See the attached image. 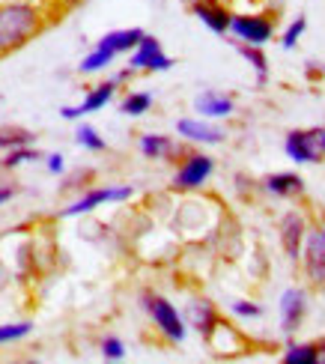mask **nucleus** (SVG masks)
<instances>
[{
    "label": "nucleus",
    "mask_w": 325,
    "mask_h": 364,
    "mask_svg": "<svg viewBox=\"0 0 325 364\" xmlns=\"http://www.w3.org/2000/svg\"><path fill=\"white\" fill-rule=\"evenodd\" d=\"M176 66V60L164 54L161 42L152 36V33H144L141 42L134 45V48L129 51V69L134 75H156V72H170Z\"/></svg>",
    "instance_id": "1a4fd4ad"
},
{
    "label": "nucleus",
    "mask_w": 325,
    "mask_h": 364,
    "mask_svg": "<svg viewBox=\"0 0 325 364\" xmlns=\"http://www.w3.org/2000/svg\"><path fill=\"white\" fill-rule=\"evenodd\" d=\"M48 18L36 4L27 0H6L0 4V57H9L15 51H21L27 42H33Z\"/></svg>",
    "instance_id": "f257e3e1"
},
{
    "label": "nucleus",
    "mask_w": 325,
    "mask_h": 364,
    "mask_svg": "<svg viewBox=\"0 0 325 364\" xmlns=\"http://www.w3.org/2000/svg\"><path fill=\"white\" fill-rule=\"evenodd\" d=\"M134 197V186L126 182H114V186H92L87 188L81 197H75L72 203H66L60 209V218H78V215H90L105 203H126Z\"/></svg>",
    "instance_id": "39448f33"
},
{
    "label": "nucleus",
    "mask_w": 325,
    "mask_h": 364,
    "mask_svg": "<svg viewBox=\"0 0 325 364\" xmlns=\"http://www.w3.org/2000/svg\"><path fill=\"white\" fill-rule=\"evenodd\" d=\"M307 227H311V218L304 215V209H287L284 215L277 218V242H281V251H284V257L292 266L299 263Z\"/></svg>",
    "instance_id": "9d476101"
},
{
    "label": "nucleus",
    "mask_w": 325,
    "mask_h": 364,
    "mask_svg": "<svg viewBox=\"0 0 325 364\" xmlns=\"http://www.w3.org/2000/svg\"><path fill=\"white\" fill-rule=\"evenodd\" d=\"M233 48L239 51V57L245 60L247 66H251L257 72V84H269V57L262 48H257V45H245V42H233Z\"/></svg>",
    "instance_id": "412c9836"
},
{
    "label": "nucleus",
    "mask_w": 325,
    "mask_h": 364,
    "mask_svg": "<svg viewBox=\"0 0 325 364\" xmlns=\"http://www.w3.org/2000/svg\"><path fill=\"white\" fill-rule=\"evenodd\" d=\"M206 343H209V350L215 355H221V358L224 355H242V353L251 350V341H247L245 331L236 328L233 323H227V320H218V326L212 328Z\"/></svg>",
    "instance_id": "2eb2a0df"
},
{
    "label": "nucleus",
    "mask_w": 325,
    "mask_h": 364,
    "mask_svg": "<svg viewBox=\"0 0 325 364\" xmlns=\"http://www.w3.org/2000/svg\"><path fill=\"white\" fill-rule=\"evenodd\" d=\"M30 161H42V153L30 144V146H15V149H6L4 159H0V171L9 173V171H18Z\"/></svg>",
    "instance_id": "5701e85b"
},
{
    "label": "nucleus",
    "mask_w": 325,
    "mask_h": 364,
    "mask_svg": "<svg viewBox=\"0 0 325 364\" xmlns=\"http://www.w3.org/2000/svg\"><path fill=\"white\" fill-rule=\"evenodd\" d=\"M191 15L206 30H212L215 36H227L230 33V15L233 12H230L224 4H218V0H194Z\"/></svg>",
    "instance_id": "a211bd4d"
},
{
    "label": "nucleus",
    "mask_w": 325,
    "mask_h": 364,
    "mask_svg": "<svg viewBox=\"0 0 325 364\" xmlns=\"http://www.w3.org/2000/svg\"><path fill=\"white\" fill-rule=\"evenodd\" d=\"M132 78H134V72H132L129 66H126V69H122V72H117V75H114V81H117V87H119V84H129Z\"/></svg>",
    "instance_id": "473e14b6"
},
{
    "label": "nucleus",
    "mask_w": 325,
    "mask_h": 364,
    "mask_svg": "<svg viewBox=\"0 0 325 364\" xmlns=\"http://www.w3.org/2000/svg\"><path fill=\"white\" fill-rule=\"evenodd\" d=\"M152 105H156L152 93H146V90H129V93L119 99V114L137 119V117H146L152 111Z\"/></svg>",
    "instance_id": "4be33fe9"
},
{
    "label": "nucleus",
    "mask_w": 325,
    "mask_h": 364,
    "mask_svg": "<svg viewBox=\"0 0 325 364\" xmlns=\"http://www.w3.org/2000/svg\"><path fill=\"white\" fill-rule=\"evenodd\" d=\"M304 30H307V15H296L287 27H284V33H281V48L284 51H292L299 45V39L304 36Z\"/></svg>",
    "instance_id": "c85d7f7f"
},
{
    "label": "nucleus",
    "mask_w": 325,
    "mask_h": 364,
    "mask_svg": "<svg viewBox=\"0 0 325 364\" xmlns=\"http://www.w3.org/2000/svg\"><path fill=\"white\" fill-rule=\"evenodd\" d=\"M75 144H78L81 149H87V153H105L107 149V141L102 138V132L96 126H90V123H81L78 129H75Z\"/></svg>",
    "instance_id": "a878e982"
},
{
    "label": "nucleus",
    "mask_w": 325,
    "mask_h": 364,
    "mask_svg": "<svg viewBox=\"0 0 325 364\" xmlns=\"http://www.w3.org/2000/svg\"><path fill=\"white\" fill-rule=\"evenodd\" d=\"M15 194H18V186L9 179H0V206H6L9 200H15Z\"/></svg>",
    "instance_id": "2f4dec72"
},
{
    "label": "nucleus",
    "mask_w": 325,
    "mask_h": 364,
    "mask_svg": "<svg viewBox=\"0 0 325 364\" xmlns=\"http://www.w3.org/2000/svg\"><path fill=\"white\" fill-rule=\"evenodd\" d=\"M185 326L188 328H194L200 338H209L212 335V328L218 326V320H221V311H218V305H215L212 299H206V296H191L188 299V305H185Z\"/></svg>",
    "instance_id": "4468645a"
},
{
    "label": "nucleus",
    "mask_w": 325,
    "mask_h": 364,
    "mask_svg": "<svg viewBox=\"0 0 325 364\" xmlns=\"http://www.w3.org/2000/svg\"><path fill=\"white\" fill-rule=\"evenodd\" d=\"M277 21L272 12H233L230 15V36L245 45H257V48H266L275 39Z\"/></svg>",
    "instance_id": "423d86ee"
},
{
    "label": "nucleus",
    "mask_w": 325,
    "mask_h": 364,
    "mask_svg": "<svg viewBox=\"0 0 325 364\" xmlns=\"http://www.w3.org/2000/svg\"><path fill=\"white\" fill-rule=\"evenodd\" d=\"M194 114L203 119H230L236 114V99L224 93V90H203L194 96Z\"/></svg>",
    "instance_id": "f3484780"
},
{
    "label": "nucleus",
    "mask_w": 325,
    "mask_h": 364,
    "mask_svg": "<svg viewBox=\"0 0 325 364\" xmlns=\"http://www.w3.org/2000/svg\"><path fill=\"white\" fill-rule=\"evenodd\" d=\"M212 176H215V159L209 153H200V149H188L176 161L170 188L176 194H194V191H203Z\"/></svg>",
    "instance_id": "20e7f679"
},
{
    "label": "nucleus",
    "mask_w": 325,
    "mask_h": 364,
    "mask_svg": "<svg viewBox=\"0 0 325 364\" xmlns=\"http://www.w3.org/2000/svg\"><path fill=\"white\" fill-rule=\"evenodd\" d=\"M284 156L292 164H322L325 161V126L287 132Z\"/></svg>",
    "instance_id": "0eeeda50"
},
{
    "label": "nucleus",
    "mask_w": 325,
    "mask_h": 364,
    "mask_svg": "<svg viewBox=\"0 0 325 364\" xmlns=\"http://www.w3.org/2000/svg\"><path fill=\"white\" fill-rule=\"evenodd\" d=\"M45 159V171H48L51 176H63L66 173V159L63 153H48V156H42Z\"/></svg>",
    "instance_id": "7c9ffc66"
},
{
    "label": "nucleus",
    "mask_w": 325,
    "mask_h": 364,
    "mask_svg": "<svg viewBox=\"0 0 325 364\" xmlns=\"http://www.w3.org/2000/svg\"><path fill=\"white\" fill-rule=\"evenodd\" d=\"M114 96H117V81L114 78L99 81L96 87H90L84 93L81 105H63V108H60V117L72 123V119H81L87 114H99L102 108H107V105L114 102Z\"/></svg>",
    "instance_id": "ddd939ff"
},
{
    "label": "nucleus",
    "mask_w": 325,
    "mask_h": 364,
    "mask_svg": "<svg viewBox=\"0 0 325 364\" xmlns=\"http://www.w3.org/2000/svg\"><path fill=\"white\" fill-rule=\"evenodd\" d=\"M176 138L191 146H218V144H224L227 132L215 123V119L182 117V119H176Z\"/></svg>",
    "instance_id": "9b49d317"
},
{
    "label": "nucleus",
    "mask_w": 325,
    "mask_h": 364,
    "mask_svg": "<svg viewBox=\"0 0 325 364\" xmlns=\"http://www.w3.org/2000/svg\"><path fill=\"white\" fill-rule=\"evenodd\" d=\"M296 266H302V278L307 290L325 293V221L307 227V236H304Z\"/></svg>",
    "instance_id": "7ed1b4c3"
},
{
    "label": "nucleus",
    "mask_w": 325,
    "mask_h": 364,
    "mask_svg": "<svg viewBox=\"0 0 325 364\" xmlns=\"http://www.w3.org/2000/svg\"><path fill=\"white\" fill-rule=\"evenodd\" d=\"M114 60H117V54H111L107 48H99V45H92V51L78 63V72L81 75H99L105 69H111Z\"/></svg>",
    "instance_id": "b1692460"
},
{
    "label": "nucleus",
    "mask_w": 325,
    "mask_h": 364,
    "mask_svg": "<svg viewBox=\"0 0 325 364\" xmlns=\"http://www.w3.org/2000/svg\"><path fill=\"white\" fill-rule=\"evenodd\" d=\"M36 141V134L30 129H21V126H0V153L6 149H15V146H30Z\"/></svg>",
    "instance_id": "393cba45"
},
{
    "label": "nucleus",
    "mask_w": 325,
    "mask_h": 364,
    "mask_svg": "<svg viewBox=\"0 0 325 364\" xmlns=\"http://www.w3.org/2000/svg\"><path fill=\"white\" fill-rule=\"evenodd\" d=\"M99 355H102L105 361H126L129 350H126V343H122V338L105 335V338L99 341Z\"/></svg>",
    "instance_id": "c756f323"
},
{
    "label": "nucleus",
    "mask_w": 325,
    "mask_h": 364,
    "mask_svg": "<svg viewBox=\"0 0 325 364\" xmlns=\"http://www.w3.org/2000/svg\"><path fill=\"white\" fill-rule=\"evenodd\" d=\"M141 36H144V30L141 27H122V30H111V33H105L96 45L99 48H107L111 54H129L137 42H141Z\"/></svg>",
    "instance_id": "aec40b11"
},
{
    "label": "nucleus",
    "mask_w": 325,
    "mask_h": 364,
    "mask_svg": "<svg viewBox=\"0 0 325 364\" xmlns=\"http://www.w3.org/2000/svg\"><path fill=\"white\" fill-rule=\"evenodd\" d=\"M137 149H141V156L149 161H179L188 153V144L179 138H170L164 132H144L141 138H137Z\"/></svg>",
    "instance_id": "f8f14e48"
},
{
    "label": "nucleus",
    "mask_w": 325,
    "mask_h": 364,
    "mask_svg": "<svg viewBox=\"0 0 325 364\" xmlns=\"http://www.w3.org/2000/svg\"><path fill=\"white\" fill-rule=\"evenodd\" d=\"M322 361H325V341H322Z\"/></svg>",
    "instance_id": "72a5a7b5"
},
{
    "label": "nucleus",
    "mask_w": 325,
    "mask_h": 364,
    "mask_svg": "<svg viewBox=\"0 0 325 364\" xmlns=\"http://www.w3.org/2000/svg\"><path fill=\"white\" fill-rule=\"evenodd\" d=\"M227 311L236 316V320H262V305L254 299H230L227 301Z\"/></svg>",
    "instance_id": "bb28decb"
},
{
    "label": "nucleus",
    "mask_w": 325,
    "mask_h": 364,
    "mask_svg": "<svg viewBox=\"0 0 325 364\" xmlns=\"http://www.w3.org/2000/svg\"><path fill=\"white\" fill-rule=\"evenodd\" d=\"M284 364H319L322 361V343L316 341H287L284 353H281Z\"/></svg>",
    "instance_id": "6ab92c4d"
},
{
    "label": "nucleus",
    "mask_w": 325,
    "mask_h": 364,
    "mask_svg": "<svg viewBox=\"0 0 325 364\" xmlns=\"http://www.w3.org/2000/svg\"><path fill=\"white\" fill-rule=\"evenodd\" d=\"M307 314H311V290L304 284H292L277 299V328L284 338H292L304 326Z\"/></svg>",
    "instance_id": "6e6552de"
},
{
    "label": "nucleus",
    "mask_w": 325,
    "mask_h": 364,
    "mask_svg": "<svg viewBox=\"0 0 325 364\" xmlns=\"http://www.w3.org/2000/svg\"><path fill=\"white\" fill-rule=\"evenodd\" d=\"M260 191H266L269 197H277V200H302L307 186H304L302 173L277 171V173H269L260 179Z\"/></svg>",
    "instance_id": "dca6fc26"
},
{
    "label": "nucleus",
    "mask_w": 325,
    "mask_h": 364,
    "mask_svg": "<svg viewBox=\"0 0 325 364\" xmlns=\"http://www.w3.org/2000/svg\"><path fill=\"white\" fill-rule=\"evenodd\" d=\"M141 311L149 316V323L156 326V331L167 343H185V338H188V326H185L182 311L167 296H161L156 290H144L141 293Z\"/></svg>",
    "instance_id": "f03ea898"
},
{
    "label": "nucleus",
    "mask_w": 325,
    "mask_h": 364,
    "mask_svg": "<svg viewBox=\"0 0 325 364\" xmlns=\"http://www.w3.org/2000/svg\"><path fill=\"white\" fill-rule=\"evenodd\" d=\"M30 331H33V323H30V320L0 323V346H6V343H18V341L30 338Z\"/></svg>",
    "instance_id": "cd10ccee"
}]
</instances>
